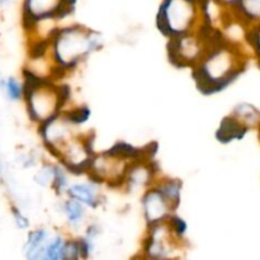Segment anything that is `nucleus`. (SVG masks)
<instances>
[{"instance_id":"nucleus-1","label":"nucleus","mask_w":260,"mask_h":260,"mask_svg":"<svg viewBox=\"0 0 260 260\" xmlns=\"http://www.w3.org/2000/svg\"><path fill=\"white\" fill-rule=\"evenodd\" d=\"M243 70V53L222 36L193 68V79L203 94H215L234 83Z\"/></svg>"},{"instance_id":"nucleus-2","label":"nucleus","mask_w":260,"mask_h":260,"mask_svg":"<svg viewBox=\"0 0 260 260\" xmlns=\"http://www.w3.org/2000/svg\"><path fill=\"white\" fill-rule=\"evenodd\" d=\"M101 47V36L83 25L56 28L50 37V57L58 73L75 69Z\"/></svg>"},{"instance_id":"nucleus-3","label":"nucleus","mask_w":260,"mask_h":260,"mask_svg":"<svg viewBox=\"0 0 260 260\" xmlns=\"http://www.w3.org/2000/svg\"><path fill=\"white\" fill-rule=\"evenodd\" d=\"M24 98L32 121L41 124L62 113L70 98L69 86L56 85L32 70L24 71Z\"/></svg>"},{"instance_id":"nucleus-4","label":"nucleus","mask_w":260,"mask_h":260,"mask_svg":"<svg viewBox=\"0 0 260 260\" xmlns=\"http://www.w3.org/2000/svg\"><path fill=\"white\" fill-rule=\"evenodd\" d=\"M203 0H162L156 17L157 29L172 38L197 30L205 22Z\"/></svg>"},{"instance_id":"nucleus-5","label":"nucleus","mask_w":260,"mask_h":260,"mask_svg":"<svg viewBox=\"0 0 260 260\" xmlns=\"http://www.w3.org/2000/svg\"><path fill=\"white\" fill-rule=\"evenodd\" d=\"M76 0H25L23 23L32 29L43 20H57L68 17L75 9Z\"/></svg>"},{"instance_id":"nucleus-6","label":"nucleus","mask_w":260,"mask_h":260,"mask_svg":"<svg viewBox=\"0 0 260 260\" xmlns=\"http://www.w3.org/2000/svg\"><path fill=\"white\" fill-rule=\"evenodd\" d=\"M184 239L175 235L168 221L156 223L149 228V235L145 239L144 251L147 258L167 259L173 258L174 253L180 250Z\"/></svg>"},{"instance_id":"nucleus-7","label":"nucleus","mask_w":260,"mask_h":260,"mask_svg":"<svg viewBox=\"0 0 260 260\" xmlns=\"http://www.w3.org/2000/svg\"><path fill=\"white\" fill-rule=\"evenodd\" d=\"M142 210L147 226L150 228L167 221L177 208L155 184L149 188L142 197Z\"/></svg>"},{"instance_id":"nucleus-8","label":"nucleus","mask_w":260,"mask_h":260,"mask_svg":"<svg viewBox=\"0 0 260 260\" xmlns=\"http://www.w3.org/2000/svg\"><path fill=\"white\" fill-rule=\"evenodd\" d=\"M96 183H79V184H73L66 189V194L73 200L83 203L86 207L95 208L101 203V197H99Z\"/></svg>"},{"instance_id":"nucleus-9","label":"nucleus","mask_w":260,"mask_h":260,"mask_svg":"<svg viewBox=\"0 0 260 260\" xmlns=\"http://www.w3.org/2000/svg\"><path fill=\"white\" fill-rule=\"evenodd\" d=\"M51 236L45 229H37L28 234L27 243L24 245V253L28 259H43L45 250Z\"/></svg>"},{"instance_id":"nucleus-10","label":"nucleus","mask_w":260,"mask_h":260,"mask_svg":"<svg viewBox=\"0 0 260 260\" xmlns=\"http://www.w3.org/2000/svg\"><path fill=\"white\" fill-rule=\"evenodd\" d=\"M246 129H248V126H245L240 119H238L233 114L231 117H226L222 119L217 132H216V137L222 144H228L233 140L243 139Z\"/></svg>"},{"instance_id":"nucleus-11","label":"nucleus","mask_w":260,"mask_h":260,"mask_svg":"<svg viewBox=\"0 0 260 260\" xmlns=\"http://www.w3.org/2000/svg\"><path fill=\"white\" fill-rule=\"evenodd\" d=\"M244 22H259L260 20V0H239L233 9Z\"/></svg>"},{"instance_id":"nucleus-12","label":"nucleus","mask_w":260,"mask_h":260,"mask_svg":"<svg viewBox=\"0 0 260 260\" xmlns=\"http://www.w3.org/2000/svg\"><path fill=\"white\" fill-rule=\"evenodd\" d=\"M156 185L167 196L168 200L174 205V207L178 208L180 203V196H182V182L178 179H172V178H165V179L159 180Z\"/></svg>"},{"instance_id":"nucleus-13","label":"nucleus","mask_w":260,"mask_h":260,"mask_svg":"<svg viewBox=\"0 0 260 260\" xmlns=\"http://www.w3.org/2000/svg\"><path fill=\"white\" fill-rule=\"evenodd\" d=\"M62 211L65 213L68 222L73 226H78L85 217V206L76 200H73V198L63 202Z\"/></svg>"},{"instance_id":"nucleus-14","label":"nucleus","mask_w":260,"mask_h":260,"mask_svg":"<svg viewBox=\"0 0 260 260\" xmlns=\"http://www.w3.org/2000/svg\"><path fill=\"white\" fill-rule=\"evenodd\" d=\"M65 244L66 240L62 236H55L48 241L45 250L46 260H63L65 256Z\"/></svg>"},{"instance_id":"nucleus-15","label":"nucleus","mask_w":260,"mask_h":260,"mask_svg":"<svg viewBox=\"0 0 260 260\" xmlns=\"http://www.w3.org/2000/svg\"><path fill=\"white\" fill-rule=\"evenodd\" d=\"M63 113L70 119V122H73L76 126L85 123L88 121L89 116H90V111L86 107H78V108H74L69 112H63Z\"/></svg>"},{"instance_id":"nucleus-16","label":"nucleus","mask_w":260,"mask_h":260,"mask_svg":"<svg viewBox=\"0 0 260 260\" xmlns=\"http://www.w3.org/2000/svg\"><path fill=\"white\" fill-rule=\"evenodd\" d=\"M5 89H7L8 96L12 101H18V99H20L24 95V85H22L14 78H9L5 81Z\"/></svg>"},{"instance_id":"nucleus-17","label":"nucleus","mask_w":260,"mask_h":260,"mask_svg":"<svg viewBox=\"0 0 260 260\" xmlns=\"http://www.w3.org/2000/svg\"><path fill=\"white\" fill-rule=\"evenodd\" d=\"M52 187L55 188L58 194L66 192L68 189V177L65 174V170L61 167H55V174H53Z\"/></svg>"},{"instance_id":"nucleus-18","label":"nucleus","mask_w":260,"mask_h":260,"mask_svg":"<svg viewBox=\"0 0 260 260\" xmlns=\"http://www.w3.org/2000/svg\"><path fill=\"white\" fill-rule=\"evenodd\" d=\"M53 174H55V167H45L37 173V175H36V180L42 185L48 184V183L52 184Z\"/></svg>"},{"instance_id":"nucleus-19","label":"nucleus","mask_w":260,"mask_h":260,"mask_svg":"<svg viewBox=\"0 0 260 260\" xmlns=\"http://www.w3.org/2000/svg\"><path fill=\"white\" fill-rule=\"evenodd\" d=\"M249 41H250L251 46L255 48L256 53H258L260 58V28H255V29H251L250 33L248 35Z\"/></svg>"},{"instance_id":"nucleus-20","label":"nucleus","mask_w":260,"mask_h":260,"mask_svg":"<svg viewBox=\"0 0 260 260\" xmlns=\"http://www.w3.org/2000/svg\"><path fill=\"white\" fill-rule=\"evenodd\" d=\"M13 216H14V221L17 223V226L19 229H27L29 226V222H28L27 217L20 212L17 208H13Z\"/></svg>"},{"instance_id":"nucleus-21","label":"nucleus","mask_w":260,"mask_h":260,"mask_svg":"<svg viewBox=\"0 0 260 260\" xmlns=\"http://www.w3.org/2000/svg\"><path fill=\"white\" fill-rule=\"evenodd\" d=\"M215 2L217 4H220L222 8H225V9H228V8L234 9L236 7V4L239 3V0H215Z\"/></svg>"},{"instance_id":"nucleus-22","label":"nucleus","mask_w":260,"mask_h":260,"mask_svg":"<svg viewBox=\"0 0 260 260\" xmlns=\"http://www.w3.org/2000/svg\"><path fill=\"white\" fill-rule=\"evenodd\" d=\"M0 172H2V169H0Z\"/></svg>"}]
</instances>
